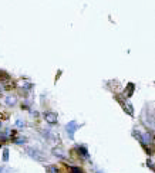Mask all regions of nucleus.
<instances>
[{"label": "nucleus", "mask_w": 155, "mask_h": 173, "mask_svg": "<svg viewBox=\"0 0 155 173\" xmlns=\"http://www.w3.org/2000/svg\"><path fill=\"white\" fill-rule=\"evenodd\" d=\"M6 104H7V105H14V104H16V98L7 97V98H6Z\"/></svg>", "instance_id": "8"}, {"label": "nucleus", "mask_w": 155, "mask_h": 173, "mask_svg": "<svg viewBox=\"0 0 155 173\" xmlns=\"http://www.w3.org/2000/svg\"><path fill=\"white\" fill-rule=\"evenodd\" d=\"M44 118H46V121L49 122V124H56L57 122V115L54 114V112H46L44 114Z\"/></svg>", "instance_id": "3"}, {"label": "nucleus", "mask_w": 155, "mask_h": 173, "mask_svg": "<svg viewBox=\"0 0 155 173\" xmlns=\"http://www.w3.org/2000/svg\"><path fill=\"white\" fill-rule=\"evenodd\" d=\"M80 128V125L77 124L75 121H71V122H68V124L65 125V131H67V133H68V136H70V139H73L74 138V133H75V131Z\"/></svg>", "instance_id": "2"}, {"label": "nucleus", "mask_w": 155, "mask_h": 173, "mask_svg": "<svg viewBox=\"0 0 155 173\" xmlns=\"http://www.w3.org/2000/svg\"><path fill=\"white\" fill-rule=\"evenodd\" d=\"M9 160V149L3 150V162H7Z\"/></svg>", "instance_id": "9"}, {"label": "nucleus", "mask_w": 155, "mask_h": 173, "mask_svg": "<svg viewBox=\"0 0 155 173\" xmlns=\"http://www.w3.org/2000/svg\"><path fill=\"white\" fill-rule=\"evenodd\" d=\"M46 170H47V173H60L56 166H47V167H46Z\"/></svg>", "instance_id": "6"}, {"label": "nucleus", "mask_w": 155, "mask_h": 173, "mask_svg": "<svg viewBox=\"0 0 155 173\" xmlns=\"http://www.w3.org/2000/svg\"><path fill=\"white\" fill-rule=\"evenodd\" d=\"M26 153H27V155H29L30 157H33V159L39 160V162H43V160H44V155L41 153L40 150H37V149L27 148V149H26Z\"/></svg>", "instance_id": "1"}, {"label": "nucleus", "mask_w": 155, "mask_h": 173, "mask_svg": "<svg viewBox=\"0 0 155 173\" xmlns=\"http://www.w3.org/2000/svg\"><path fill=\"white\" fill-rule=\"evenodd\" d=\"M0 173H11V169H9L6 166H3V167H0Z\"/></svg>", "instance_id": "10"}, {"label": "nucleus", "mask_w": 155, "mask_h": 173, "mask_svg": "<svg viewBox=\"0 0 155 173\" xmlns=\"http://www.w3.org/2000/svg\"><path fill=\"white\" fill-rule=\"evenodd\" d=\"M77 150H78V153H80L83 157H90V153L87 152V149L84 148V146H77Z\"/></svg>", "instance_id": "4"}, {"label": "nucleus", "mask_w": 155, "mask_h": 173, "mask_svg": "<svg viewBox=\"0 0 155 173\" xmlns=\"http://www.w3.org/2000/svg\"><path fill=\"white\" fill-rule=\"evenodd\" d=\"M14 142H16V143H19V145L26 143V138H17V139H14Z\"/></svg>", "instance_id": "11"}, {"label": "nucleus", "mask_w": 155, "mask_h": 173, "mask_svg": "<svg viewBox=\"0 0 155 173\" xmlns=\"http://www.w3.org/2000/svg\"><path fill=\"white\" fill-rule=\"evenodd\" d=\"M53 153H54L56 156L61 157V159H64V157H65V155L63 153V152H61V149H58V148H56V149H54V150H53Z\"/></svg>", "instance_id": "5"}, {"label": "nucleus", "mask_w": 155, "mask_h": 173, "mask_svg": "<svg viewBox=\"0 0 155 173\" xmlns=\"http://www.w3.org/2000/svg\"><path fill=\"white\" fill-rule=\"evenodd\" d=\"M70 172L71 173H84V170H81V169L77 167V166H71V167H70Z\"/></svg>", "instance_id": "7"}, {"label": "nucleus", "mask_w": 155, "mask_h": 173, "mask_svg": "<svg viewBox=\"0 0 155 173\" xmlns=\"http://www.w3.org/2000/svg\"><path fill=\"white\" fill-rule=\"evenodd\" d=\"M16 125H17V126H20V128H22V126H24V122H23V121H17V122H16Z\"/></svg>", "instance_id": "12"}]
</instances>
